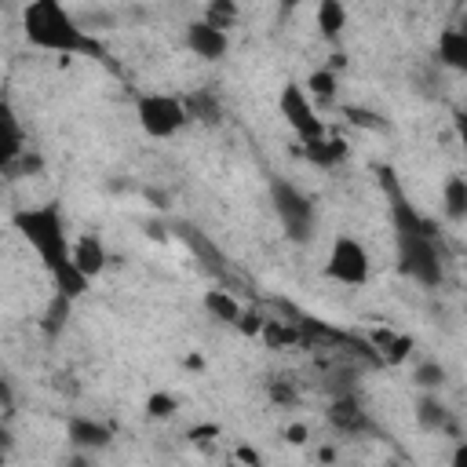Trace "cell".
<instances>
[{"label": "cell", "instance_id": "27", "mask_svg": "<svg viewBox=\"0 0 467 467\" xmlns=\"http://www.w3.org/2000/svg\"><path fill=\"white\" fill-rule=\"evenodd\" d=\"M456 135H460V146H463V153H467V102H463V109H460V117H456Z\"/></svg>", "mask_w": 467, "mask_h": 467}, {"label": "cell", "instance_id": "30", "mask_svg": "<svg viewBox=\"0 0 467 467\" xmlns=\"http://www.w3.org/2000/svg\"><path fill=\"white\" fill-rule=\"evenodd\" d=\"M288 441H303V427H292L288 431Z\"/></svg>", "mask_w": 467, "mask_h": 467}, {"label": "cell", "instance_id": "12", "mask_svg": "<svg viewBox=\"0 0 467 467\" xmlns=\"http://www.w3.org/2000/svg\"><path fill=\"white\" fill-rule=\"evenodd\" d=\"M438 62L467 77V36L460 33V26L441 29V36H438Z\"/></svg>", "mask_w": 467, "mask_h": 467}, {"label": "cell", "instance_id": "3", "mask_svg": "<svg viewBox=\"0 0 467 467\" xmlns=\"http://www.w3.org/2000/svg\"><path fill=\"white\" fill-rule=\"evenodd\" d=\"M394 248H398V270L423 285V288H438L441 281V259H438V244H434V230L423 234H401L394 230Z\"/></svg>", "mask_w": 467, "mask_h": 467}, {"label": "cell", "instance_id": "29", "mask_svg": "<svg viewBox=\"0 0 467 467\" xmlns=\"http://www.w3.org/2000/svg\"><path fill=\"white\" fill-rule=\"evenodd\" d=\"M299 4H303V0H277V7H281V15H285V11H292V7H299Z\"/></svg>", "mask_w": 467, "mask_h": 467}, {"label": "cell", "instance_id": "8", "mask_svg": "<svg viewBox=\"0 0 467 467\" xmlns=\"http://www.w3.org/2000/svg\"><path fill=\"white\" fill-rule=\"evenodd\" d=\"M186 47L204 62H219L226 55V47H230V36H226V29H219L208 18H201V22L186 26Z\"/></svg>", "mask_w": 467, "mask_h": 467}, {"label": "cell", "instance_id": "10", "mask_svg": "<svg viewBox=\"0 0 467 467\" xmlns=\"http://www.w3.org/2000/svg\"><path fill=\"white\" fill-rule=\"evenodd\" d=\"M73 263H77V270H80L84 277L95 281V277L106 270V263H109L102 237H95V234H80V237L73 241Z\"/></svg>", "mask_w": 467, "mask_h": 467}, {"label": "cell", "instance_id": "15", "mask_svg": "<svg viewBox=\"0 0 467 467\" xmlns=\"http://www.w3.org/2000/svg\"><path fill=\"white\" fill-rule=\"evenodd\" d=\"M441 208H445V219L460 223L467 219V179L463 175H449L445 186H441Z\"/></svg>", "mask_w": 467, "mask_h": 467}, {"label": "cell", "instance_id": "21", "mask_svg": "<svg viewBox=\"0 0 467 467\" xmlns=\"http://www.w3.org/2000/svg\"><path fill=\"white\" fill-rule=\"evenodd\" d=\"M69 296H62V292H55L51 296V303H47V310H44V332L47 336H55L62 325H66V314H69Z\"/></svg>", "mask_w": 467, "mask_h": 467}, {"label": "cell", "instance_id": "16", "mask_svg": "<svg viewBox=\"0 0 467 467\" xmlns=\"http://www.w3.org/2000/svg\"><path fill=\"white\" fill-rule=\"evenodd\" d=\"M182 102H186L190 120H201V124H219L223 120V106L212 91H190V95H182Z\"/></svg>", "mask_w": 467, "mask_h": 467}, {"label": "cell", "instance_id": "26", "mask_svg": "<svg viewBox=\"0 0 467 467\" xmlns=\"http://www.w3.org/2000/svg\"><path fill=\"white\" fill-rule=\"evenodd\" d=\"M347 117H350L354 124H361V128H383V120H379V117H372V113H365V109H358V106H350V109H347Z\"/></svg>", "mask_w": 467, "mask_h": 467}, {"label": "cell", "instance_id": "25", "mask_svg": "<svg viewBox=\"0 0 467 467\" xmlns=\"http://www.w3.org/2000/svg\"><path fill=\"white\" fill-rule=\"evenodd\" d=\"M146 409H150V416H168V412L175 409V398H168V394H150Z\"/></svg>", "mask_w": 467, "mask_h": 467}, {"label": "cell", "instance_id": "7", "mask_svg": "<svg viewBox=\"0 0 467 467\" xmlns=\"http://www.w3.org/2000/svg\"><path fill=\"white\" fill-rule=\"evenodd\" d=\"M325 274H328L332 281H339V285L358 288V285L368 281L372 259H368V252H365V244H361L358 237L336 234V241H332V248H328V259H325Z\"/></svg>", "mask_w": 467, "mask_h": 467}, {"label": "cell", "instance_id": "24", "mask_svg": "<svg viewBox=\"0 0 467 467\" xmlns=\"http://www.w3.org/2000/svg\"><path fill=\"white\" fill-rule=\"evenodd\" d=\"M412 379H416L420 387H427V390H438V387L445 383V368H441L438 361H423V365H416Z\"/></svg>", "mask_w": 467, "mask_h": 467}, {"label": "cell", "instance_id": "2", "mask_svg": "<svg viewBox=\"0 0 467 467\" xmlns=\"http://www.w3.org/2000/svg\"><path fill=\"white\" fill-rule=\"evenodd\" d=\"M22 36L51 55H91L102 58V47L77 26L62 0H29L22 11Z\"/></svg>", "mask_w": 467, "mask_h": 467}, {"label": "cell", "instance_id": "4", "mask_svg": "<svg viewBox=\"0 0 467 467\" xmlns=\"http://www.w3.org/2000/svg\"><path fill=\"white\" fill-rule=\"evenodd\" d=\"M270 204L281 219V230L288 234V241H299V244L310 241V234H314V201L296 182L274 175L270 179Z\"/></svg>", "mask_w": 467, "mask_h": 467}, {"label": "cell", "instance_id": "14", "mask_svg": "<svg viewBox=\"0 0 467 467\" xmlns=\"http://www.w3.org/2000/svg\"><path fill=\"white\" fill-rule=\"evenodd\" d=\"M317 29L328 44H336L347 29V7L343 0H317Z\"/></svg>", "mask_w": 467, "mask_h": 467}, {"label": "cell", "instance_id": "19", "mask_svg": "<svg viewBox=\"0 0 467 467\" xmlns=\"http://www.w3.org/2000/svg\"><path fill=\"white\" fill-rule=\"evenodd\" d=\"M306 91H310V99H314L321 109L332 106V102H336V73H332L328 66L314 69V73L306 77Z\"/></svg>", "mask_w": 467, "mask_h": 467}, {"label": "cell", "instance_id": "22", "mask_svg": "<svg viewBox=\"0 0 467 467\" xmlns=\"http://www.w3.org/2000/svg\"><path fill=\"white\" fill-rule=\"evenodd\" d=\"M372 339H376V347L383 350V358H387V361H401V358H405V354L412 350V339H409V336H390V332H376Z\"/></svg>", "mask_w": 467, "mask_h": 467}, {"label": "cell", "instance_id": "20", "mask_svg": "<svg viewBox=\"0 0 467 467\" xmlns=\"http://www.w3.org/2000/svg\"><path fill=\"white\" fill-rule=\"evenodd\" d=\"M416 420H420V427H427V431H445V427H449V409H445L438 398L423 394V398L416 401Z\"/></svg>", "mask_w": 467, "mask_h": 467}, {"label": "cell", "instance_id": "23", "mask_svg": "<svg viewBox=\"0 0 467 467\" xmlns=\"http://www.w3.org/2000/svg\"><path fill=\"white\" fill-rule=\"evenodd\" d=\"M204 18H208L212 26H219V29H230V26L237 22V4H234V0H208Z\"/></svg>", "mask_w": 467, "mask_h": 467}, {"label": "cell", "instance_id": "28", "mask_svg": "<svg viewBox=\"0 0 467 467\" xmlns=\"http://www.w3.org/2000/svg\"><path fill=\"white\" fill-rule=\"evenodd\" d=\"M452 467H467V438L452 449Z\"/></svg>", "mask_w": 467, "mask_h": 467}, {"label": "cell", "instance_id": "5", "mask_svg": "<svg viewBox=\"0 0 467 467\" xmlns=\"http://www.w3.org/2000/svg\"><path fill=\"white\" fill-rule=\"evenodd\" d=\"M135 117H139V128H142L150 139H171V135H179V131L190 124L186 102H182L179 95H164V91L139 95Z\"/></svg>", "mask_w": 467, "mask_h": 467}, {"label": "cell", "instance_id": "13", "mask_svg": "<svg viewBox=\"0 0 467 467\" xmlns=\"http://www.w3.org/2000/svg\"><path fill=\"white\" fill-rule=\"evenodd\" d=\"M0 124H4V168H11L15 161L26 157V139H22V128H18L15 109L7 102L0 106Z\"/></svg>", "mask_w": 467, "mask_h": 467}, {"label": "cell", "instance_id": "1", "mask_svg": "<svg viewBox=\"0 0 467 467\" xmlns=\"http://www.w3.org/2000/svg\"><path fill=\"white\" fill-rule=\"evenodd\" d=\"M15 230L22 234V241L36 252L40 266L51 274L55 281V292L69 296V299H80L91 285V277H84L73 263V241L66 234V219H62V208L55 201L47 204H36V208H22L11 215Z\"/></svg>", "mask_w": 467, "mask_h": 467}, {"label": "cell", "instance_id": "11", "mask_svg": "<svg viewBox=\"0 0 467 467\" xmlns=\"http://www.w3.org/2000/svg\"><path fill=\"white\" fill-rule=\"evenodd\" d=\"M66 434H69V441H73L77 449H106L109 438H113V431H109L106 423L88 420V416H73V420L66 423Z\"/></svg>", "mask_w": 467, "mask_h": 467}, {"label": "cell", "instance_id": "9", "mask_svg": "<svg viewBox=\"0 0 467 467\" xmlns=\"http://www.w3.org/2000/svg\"><path fill=\"white\" fill-rule=\"evenodd\" d=\"M328 423L339 431V434H365L372 423H368V412L361 409V401L354 394H339L332 405H328Z\"/></svg>", "mask_w": 467, "mask_h": 467}, {"label": "cell", "instance_id": "6", "mask_svg": "<svg viewBox=\"0 0 467 467\" xmlns=\"http://www.w3.org/2000/svg\"><path fill=\"white\" fill-rule=\"evenodd\" d=\"M277 109L285 117V124L292 128V135H299V142H314V139H325V120H321V109L317 102L310 99L306 84H296L288 80L277 95Z\"/></svg>", "mask_w": 467, "mask_h": 467}, {"label": "cell", "instance_id": "18", "mask_svg": "<svg viewBox=\"0 0 467 467\" xmlns=\"http://www.w3.org/2000/svg\"><path fill=\"white\" fill-rule=\"evenodd\" d=\"M204 310H208L215 321H223V325H237L241 314H244L230 292H204Z\"/></svg>", "mask_w": 467, "mask_h": 467}, {"label": "cell", "instance_id": "17", "mask_svg": "<svg viewBox=\"0 0 467 467\" xmlns=\"http://www.w3.org/2000/svg\"><path fill=\"white\" fill-rule=\"evenodd\" d=\"M303 153H306L310 164L332 168L347 157V146H343V139H314V142H303Z\"/></svg>", "mask_w": 467, "mask_h": 467}, {"label": "cell", "instance_id": "31", "mask_svg": "<svg viewBox=\"0 0 467 467\" xmlns=\"http://www.w3.org/2000/svg\"><path fill=\"white\" fill-rule=\"evenodd\" d=\"M456 26H460V33H463V36H467V15H463V18H460V22H456Z\"/></svg>", "mask_w": 467, "mask_h": 467}, {"label": "cell", "instance_id": "32", "mask_svg": "<svg viewBox=\"0 0 467 467\" xmlns=\"http://www.w3.org/2000/svg\"><path fill=\"white\" fill-rule=\"evenodd\" d=\"M463 281H467V255H463Z\"/></svg>", "mask_w": 467, "mask_h": 467}]
</instances>
